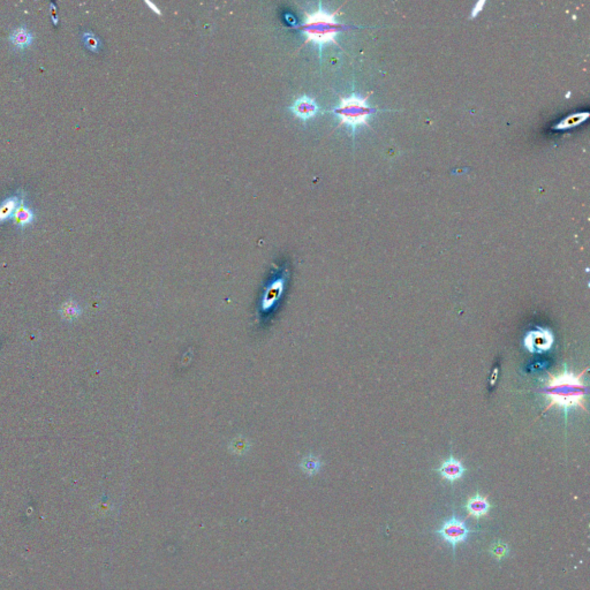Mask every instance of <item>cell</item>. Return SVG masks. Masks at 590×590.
Segmentation results:
<instances>
[{"label": "cell", "mask_w": 590, "mask_h": 590, "mask_svg": "<svg viewBox=\"0 0 590 590\" xmlns=\"http://www.w3.org/2000/svg\"><path fill=\"white\" fill-rule=\"evenodd\" d=\"M14 220L15 224L20 227H26L30 225L35 219V212L33 211L29 206L26 205L24 201L21 202V204L17 206V209L14 212Z\"/></svg>", "instance_id": "7c38bea8"}, {"label": "cell", "mask_w": 590, "mask_h": 590, "mask_svg": "<svg viewBox=\"0 0 590 590\" xmlns=\"http://www.w3.org/2000/svg\"><path fill=\"white\" fill-rule=\"evenodd\" d=\"M301 468H302V471L305 472V474L313 476V475L317 474L320 469V459L314 458V456H307V458H304L303 460H302Z\"/></svg>", "instance_id": "5bb4252c"}, {"label": "cell", "mask_w": 590, "mask_h": 590, "mask_svg": "<svg viewBox=\"0 0 590 590\" xmlns=\"http://www.w3.org/2000/svg\"><path fill=\"white\" fill-rule=\"evenodd\" d=\"M491 505L486 497L481 496L480 493H476L475 496L471 497L466 503V511L471 517L475 519H480L486 517L489 513Z\"/></svg>", "instance_id": "ba28073f"}, {"label": "cell", "mask_w": 590, "mask_h": 590, "mask_svg": "<svg viewBox=\"0 0 590 590\" xmlns=\"http://www.w3.org/2000/svg\"><path fill=\"white\" fill-rule=\"evenodd\" d=\"M289 110L296 118L301 119L302 121H307V120L314 118L320 112V106L313 98L308 97V96H302L292 104Z\"/></svg>", "instance_id": "8992f818"}, {"label": "cell", "mask_w": 590, "mask_h": 590, "mask_svg": "<svg viewBox=\"0 0 590 590\" xmlns=\"http://www.w3.org/2000/svg\"><path fill=\"white\" fill-rule=\"evenodd\" d=\"M339 7L333 13H327L322 8V2L318 4V9L314 13H305L304 21L294 29L301 30L304 34L305 41L303 46L308 43H314L320 48V57H322V49L327 43H333L339 46L336 37L340 32L352 29L347 24L337 21L336 15L338 14ZM340 48V46H339Z\"/></svg>", "instance_id": "7a4b0ae2"}, {"label": "cell", "mask_w": 590, "mask_h": 590, "mask_svg": "<svg viewBox=\"0 0 590 590\" xmlns=\"http://www.w3.org/2000/svg\"><path fill=\"white\" fill-rule=\"evenodd\" d=\"M437 472H439L441 477L451 482V483H453V482L460 480V478L465 475L466 468L460 460L451 455L449 459H446L441 463L440 467L437 469Z\"/></svg>", "instance_id": "52a82bcc"}, {"label": "cell", "mask_w": 590, "mask_h": 590, "mask_svg": "<svg viewBox=\"0 0 590 590\" xmlns=\"http://www.w3.org/2000/svg\"><path fill=\"white\" fill-rule=\"evenodd\" d=\"M147 5H148V6H149V7H150V8H151V9H152V11H153V12H154V13H157V14H158V15H162V12H160V11H159V9H158V8H157V7H156V5H154V4H152V2H150V1H147Z\"/></svg>", "instance_id": "ac0fdd59"}, {"label": "cell", "mask_w": 590, "mask_h": 590, "mask_svg": "<svg viewBox=\"0 0 590 590\" xmlns=\"http://www.w3.org/2000/svg\"><path fill=\"white\" fill-rule=\"evenodd\" d=\"M589 112H577V113H573L570 114V116H567L566 118H564L563 120H560L557 125L554 126V129L556 131H565V129H570V128H574L576 127V126H579L580 123L585 122L586 120H588L589 118Z\"/></svg>", "instance_id": "8fae6325"}, {"label": "cell", "mask_w": 590, "mask_h": 590, "mask_svg": "<svg viewBox=\"0 0 590 590\" xmlns=\"http://www.w3.org/2000/svg\"><path fill=\"white\" fill-rule=\"evenodd\" d=\"M370 95H371V92H369V94L363 98H361L356 95H352L350 97L346 98H340V103H339L338 106L332 110V112L336 113L337 116L339 117V119H340L338 127H340L342 125L351 126L353 129H355L360 125H366L370 127L368 121L369 117L379 111L377 107L369 106L368 103H367Z\"/></svg>", "instance_id": "3957f363"}, {"label": "cell", "mask_w": 590, "mask_h": 590, "mask_svg": "<svg viewBox=\"0 0 590 590\" xmlns=\"http://www.w3.org/2000/svg\"><path fill=\"white\" fill-rule=\"evenodd\" d=\"M489 552L497 560H502V559H504L508 556L509 548L506 543L502 542V540H496V542H493L492 544H491L489 548Z\"/></svg>", "instance_id": "4fadbf2b"}, {"label": "cell", "mask_w": 590, "mask_h": 590, "mask_svg": "<svg viewBox=\"0 0 590 590\" xmlns=\"http://www.w3.org/2000/svg\"><path fill=\"white\" fill-rule=\"evenodd\" d=\"M484 4H486V1H478L477 4H476V6H475V7H474V11L472 12L471 17H476V15L478 14V12H481V11H482V7H483V5H484Z\"/></svg>", "instance_id": "e0dca14e"}, {"label": "cell", "mask_w": 590, "mask_h": 590, "mask_svg": "<svg viewBox=\"0 0 590 590\" xmlns=\"http://www.w3.org/2000/svg\"><path fill=\"white\" fill-rule=\"evenodd\" d=\"M555 338L551 330L537 326L535 330L528 332L524 337V347L533 354H543L551 350Z\"/></svg>", "instance_id": "5b68a950"}, {"label": "cell", "mask_w": 590, "mask_h": 590, "mask_svg": "<svg viewBox=\"0 0 590 590\" xmlns=\"http://www.w3.org/2000/svg\"><path fill=\"white\" fill-rule=\"evenodd\" d=\"M83 42H84L85 46L90 51L97 52L98 50H100V48H101V39L98 38V37L96 36L94 33H91V32H84V33H83Z\"/></svg>", "instance_id": "9a60e30c"}, {"label": "cell", "mask_w": 590, "mask_h": 590, "mask_svg": "<svg viewBox=\"0 0 590 590\" xmlns=\"http://www.w3.org/2000/svg\"><path fill=\"white\" fill-rule=\"evenodd\" d=\"M471 531L472 530L466 526L465 521L460 520L455 515V513H454L452 518H450L449 520L444 522L443 526L440 527V529L437 530V534L445 542L450 543V544L452 545L453 551H455V546L458 545L459 543L465 542V540L468 539Z\"/></svg>", "instance_id": "277c9868"}, {"label": "cell", "mask_w": 590, "mask_h": 590, "mask_svg": "<svg viewBox=\"0 0 590 590\" xmlns=\"http://www.w3.org/2000/svg\"><path fill=\"white\" fill-rule=\"evenodd\" d=\"M588 368H586L579 375H574L570 371L567 366H564L563 371L559 375L549 373V378L546 381L544 388L540 393L549 398L550 403L545 407V410L551 407H558L563 409L565 413V419H567L568 410L572 408H582L586 410L585 399L587 395V384L582 381L583 376Z\"/></svg>", "instance_id": "6da1fadb"}, {"label": "cell", "mask_w": 590, "mask_h": 590, "mask_svg": "<svg viewBox=\"0 0 590 590\" xmlns=\"http://www.w3.org/2000/svg\"><path fill=\"white\" fill-rule=\"evenodd\" d=\"M61 314H63V317L66 318V320H75L80 315V309L75 302L68 301L63 305Z\"/></svg>", "instance_id": "2e32d148"}, {"label": "cell", "mask_w": 590, "mask_h": 590, "mask_svg": "<svg viewBox=\"0 0 590 590\" xmlns=\"http://www.w3.org/2000/svg\"><path fill=\"white\" fill-rule=\"evenodd\" d=\"M9 41L17 49H24L33 44L34 35L32 30L23 24V26H18L12 30L9 34Z\"/></svg>", "instance_id": "30bf717a"}, {"label": "cell", "mask_w": 590, "mask_h": 590, "mask_svg": "<svg viewBox=\"0 0 590 590\" xmlns=\"http://www.w3.org/2000/svg\"><path fill=\"white\" fill-rule=\"evenodd\" d=\"M24 199H26V193L22 189L18 190V193L15 195L6 197L0 203V222H4L8 218H11Z\"/></svg>", "instance_id": "9c48e42d"}]
</instances>
